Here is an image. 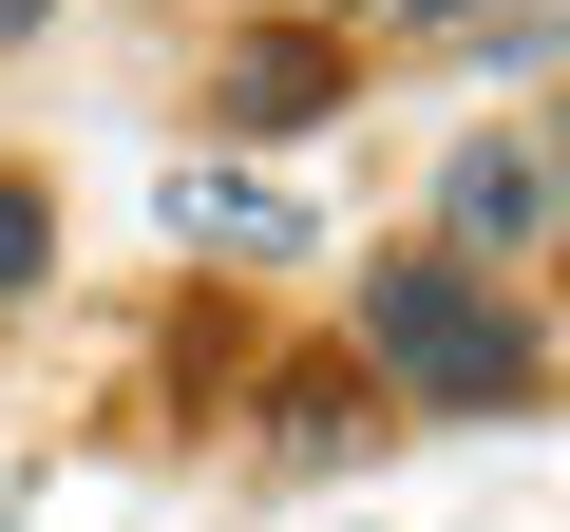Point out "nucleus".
Wrapping results in <instances>:
<instances>
[{"label":"nucleus","mask_w":570,"mask_h":532,"mask_svg":"<svg viewBox=\"0 0 570 532\" xmlns=\"http://www.w3.org/2000/svg\"><path fill=\"white\" fill-rule=\"evenodd\" d=\"M39 266H58V190L0 171V305H39Z\"/></svg>","instance_id":"obj_5"},{"label":"nucleus","mask_w":570,"mask_h":532,"mask_svg":"<svg viewBox=\"0 0 570 532\" xmlns=\"http://www.w3.org/2000/svg\"><path fill=\"white\" fill-rule=\"evenodd\" d=\"M362 381H400V400H438V418H513V400H551V324L494 286V266L400 247L381 286H362Z\"/></svg>","instance_id":"obj_1"},{"label":"nucleus","mask_w":570,"mask_h":532,"mask_svg":"<svg viewBox=\"0 0 570 532\" xmlns=\"http://www.w3.org/2000/svg\"><path fill=\"white\" fill-rule=\"evenodd\" d=\"M171 228H190V247H228V266H266V247H285V209H266L247 171H171Z\"/></svg>","instance_id":"obj_4"},{"label":"nucleus","mask_w":570,"mask_h":532,"mask_svg":"<svg viewBox=\"0 0 570 532\" xmlns=\"http://www.w3.org/2000/svg\"><path fill=\"white\" fill-rule=\"evenodd\" d=\"M532 134V209H551V247H570V77H551V115H513Z\"/></svg>","instance_id":"obj_7"},{"label":"nucleus","mask_w":570,"mask_h":532,"mask_svg":"<svg viewBox=\"0 0 570 532\" xmlns=\"http://www.w3.org/2000/svg\"><path fill=\"white\" fill-rule=\"evenodd\" d=\"M343 418H362V362H285V437H305V456H324Z\"/></svg>","instance_id":"obj_6"},{"label":"nucleus","mask_w":570,"mask_h":532,"mask_svg":"<svg viewBox=\"0 0 570 532\" xmlns=\"http://www.w3.org/2000/svg\"><path fill=\"white\" fill-rule=\"evenodd\" d=\"M438 247H456V266H532V247H551V209H532V134H513V115L438 152Z\"/></svg>","instance_id":"obj_3"},{"label":"nucleus","mask_w":570,"mask_h":532,"mask_svg":"<svg viewBox=\"0 0 570 532\" xmlns=\"http://www.w3.org/2000/svg\"><path fill=\"white\" fill-rule=\"evenodd\" d=\"M39 20H77V0H0V39H39Z\"/></svg>","instance_id":"obj_8"},{"label":"nucleus","mask_w":570,"mask_h":532,"mask_svg":"<svg viewBox=\"0 0 570 532\" xmlns=\"http://www.w3.org/2000/svg\"><path fill=\"white\" fill-rule=\"evenodd\" d=\"M343 96H362V58H343L324 20H247V39L209 58V115H228V134H324Z\"/></svg>","instance_id":"obj_2"}]
</instances>
